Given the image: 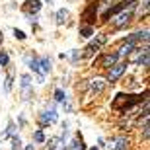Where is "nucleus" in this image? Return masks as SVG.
I'll return each instance as SVG.
<instances>
[{"label":"nucleus","instance_id":"nucleus-8","mask_svg":"<svg viewBox=\"0 0 150 150\" xmlns=\"http://www.w3.org/2000/svg\"><path fill=\"white\" fill-rule=\"evenodd\" d=\"M57 121V113L53 111V109H49V111H45L43 115H41V125H47V123H55Z\"/></svg>","mask_w":150,"mask_h":150},{"label":"nucleus","instance_id":"nucleus-17","mask_svg":"<svg viewBox=\"0 0 150 150\" xmlns=\"http://www.w3.org/2000/svg\"><path fill=\"white\" fill-rule=\"evenodd\" d=\"M33 140H35V142H43V140H45L43 131H35V133H33Z\"/></svg>","mask_w":150,"mask_h":150},{"label":"nucleus","instance_id":"nucleus-10","mask_svg":"<svg viewBox=\"0 0 150 150\" xmlns=\"http://www.w3.org/2000/svg\"><path fill=\"white\" fill-rule=\"evenodd\" d=\"M129 20H131V12H123V14H119V18L115 20V25L117 28H121V25H125V23H129Z\"/></svg>","mask_w":150,"mask_h":150},{"label":"nucleus","instance_id":"nucleus-27","mask_svg":"<svg viewBox=\"0 0 150 150\" xmlns=\"http://www.w3.org/2000/svg\"><path fill=\"white\" fill-rule=\"evenodd\" d=\"M0 41H2V33H0Z\"/></svg>","mask_w":150,"mask_h":150},{"label":"nucleus","instance_id":"nucleus-20","mask_svg":"<svg viewBox=\"0 0 150 150\" xmlns=\"http://www.w3.org/2000/svg\"><path fill=\"white\" fill-rule=\"evenodd\" d=\"M55 100H57V101H64V92H62L61 88L55 90Z\"/></svg>","mask_w":150,"mask_h":150},{"label":"nucleus","instance_id":"nucleus-16","mask_svg":"<svg viewBox=\"0 0 150 150\" xmlns=\"http://www.w3.org/2000/svg\"><path fill=\"white\" fill-rule=\"evenodd\" d=\"M92 33H94V29L90 28V25H86V28H82V29H80V35H82V37H90Z\"/></svg>","mask_w":150,"mask_h":150},{"label":"nucleus","instance_id":"nucleus-22","mask_svg":"<svg viewBox=\"0 0 150 150\" xmlns=\"http://www.w3.org/2000/svg\"><path fill=\"white\" fill-rule=\"evenodd\" d=\"M4 88H6V92H10V90H12V70H10V74H8V78H6Z\"/></svg>","mask_w":150,"mask_h":150},{"label":"nucleus","instance_id":"nucleus-12","mask_svg":"<svg viewBox=\"0 0 150 150\" xmlns=\"http://www.w3.org/2000/svg\"><path fill=\"white\" fill-rule=\"evenodd\" d=\"M39 70H43V72H49L51 70V61L47 57H43V59L39 61Z\"/></svg>","mask_w":150,"mask_h":150},{"label":"nucleus","instance_id":"nucleus-9","mask_svg":"<svg viewBox=\"0 0 150 150\" xmlns=\"http://www.w3.org/2000/svg\"><path fill=\"white\" fill-rule=\"evenodd\" d=\"M127 146H129V139L127 137H119V139L113 140V148L115 150H127Z\"/></svg>","mask_w":150,"mask_h":150},{"label":"nucleus","instance_id":"nucleus-4","mask_svg":"<svg viewBox=\"0 0 150 150\" xmlns=\"http://www.w3.org/2000/svg\"><path fill=\"white\" fill-rule=\"evenodd\" d=\"M39 8H41V0H28L23 4V12H28V14H37Z\"/></svg>","mask_w":150,"mask_h":150},{"label":"nucleus","instance_id":"nucleus-3","mask_svg":"<svg viewBox=\"0 0 150 150\" xmlns=\"http://www.w3.org/2000/svg\"><path fill=\"white\" fill-rule=\"evenodd\" d=\"M101 43H105V37H103V35H101L98 41H92V43L86 47V53H84V57H92L94 53H98V51H100V45H101Z\"/></svg>","mask_w":150,"mask_h":150},{"label":"nucleus","instance_id":"nucleus-5","mask_svg":"<svg viewBox=\"0 0 150 150\" xmlns=\"http://www.w3.org/2000/svg\"><path fill=\"white\" fill-rule=\"evenodd\" d=\"M96 8H98V4H96V2H92V4L88 6V10L82 14V18H84L88 23H92V22L96 20Z\"/></svg>","mask_w":150,"mask_h":150},{"label":"nucleus","instance_id":"nucleus-2","mask_svg":"<svg viewBox=\"0 0 150 150\" xmlns=\"http://www.w3.org/2000/svg\"><path fill=\"white\" fill-rule=\"evenodd\" d=\"M125 70H127V64H113L111 70H109L107 80H109V82H117V80L123 76V72H125Z\"/></svg>","mask_w":150,"mask_h":150},{"label":"nucleus","instance_id":"nucleus-23","mask_svg":"<svg viewBox=\"0 0 150 150\" xmlns=\"http://www.w3.org/2000/svg\"><path fill=\"white\" fill-rule=\"evenodd\" d=\"M0 64H2V67L8 64V53H0Z\"/></svg>","mask_w":150,"mask_h":150},{"label":"nucleus","instance_id":"nucleus-6","mask_svg":"<svg viewBox=\"0 0 150 150\" xmlns=\"http://www.w3.org/2000/svg\"><path fill=\"white\" fill-rule=\"evenodd\" d=\"M105 80H101V78H96V80H92L90 82V90L92 92H96V94H100V92H103L105 90Z\"/></svg>","mask_w":150,"mask_h":150},{"label":"nucleus","instance_id":"nucleus-14","mask_svg":"<svg viewBox=\"0 0 150 150\" xmlns=\"http://www.w3.org/2000/svg\"><path fill=\"white\" fill-rule=\"evenodd\" d=\"M72 150H86V146H84V142H82L80 137H76V139L72 140Z\"/></svg>","mask_w":150,"mask_h":150},{"label":"nucleus","instance_id":"nucleus-24","mask_svg":"<svg viewBox=\"0 0 150 150\" xmlns=\"http://www.w3.org/2000/svg\"><path fill=\"white\" fill-rule=\"evenodd\" d=\"M14 35H16L18 39H25V33H23L22 29H14Z\"/></svg>","mask_w":150,"mask_h":150},{"label":"nucleus","instance_id":"nucleus-11","mask_svg":"<svg viewBox=\"0 0 150 150\" xmlns=\"http://www.w3.org/2000/svg\"><path fill=\"white\" fill-rule=\"evenodd\" d=\"M133 49H134V43H133V41H127V43L119 49V53H117V55H127V53H131Z\"/></svg>","mask_w":150,"mask_h":150},{"label":"nucleus","instance_id":"nucleus-1","mask_svg":"<svg viewBox=\"0 0 150 150\" xmlns=\"http://www.w3.org/2000/svg\"><path fill=\"white\" fill-rule=\"evenodd\" d=\"M142 100V96H129V94H119L113 100L111 107L113 109H119V111H127V109H131V107L134 105V103H139V101Z\"/></svg>","mask_w":150,"mask_h":150},{"label":"nucleus","instance_id":"nucleus-7","mask_svg":"<svg viewBox=\"0 0 150 150\" xmlns=\"http://www.w3.org/2000/svg\"><path fill=\"white\" fill-rule=\"evenodd\" d=\"M117 59H119V55H117V53H111V55H105L103 59H101V67H105V68L113 67V64L117 62Z\"/></svg>","mask_w":150,"mask_h":150},{"label":"nucleus","instance_id":"nucleus-19","mask_svg":"<svg viewBox=\"0 0 150 150\" xmlns=\"http://www.w3.org/2000/svg\"><path fill=\"white\" fill-rule=\"evenodd\" d=\"M14 134H16V125L10 123V125H8V131L4 133V137H14Z\"/></svg>","mask_w":150,"mask_h":150},{"label":"nucleus","instance_id":"nucleus-26","mask_svg":"<svg viewBox=\"0 0 150 150\" xmlns=\"http://www.w3.org/2000/svg\"><path fill=\"white\" fill-rule=\"evenodd\" d=\"M90 150H98V148H96V146H94V148H90Z\"/></svg>","mask_w":150,"mask_h":150},{"label":"nucleus","instance_id":"nucleus-25","mask_svg":"<svg viewBox=\"0 0 150 150\" xmlns=\"http://www.w3.org/2000/svg\"><path fill=\"white\" fill-rule=\"evenodd\" d=\"M12 150H22V142H20V139H14V146H12Z\"/></svg>","mask_w":150,"mask_h":150},{"label":"nucleus","instance_id":"nucleus-15","mask_svg":"<svg viewBox=\"0 0 150 150\" xmlns=\"http://www.w3.org/2000/svg\"><path fill=\"white\" fill-rule=\"evenodd\" d=\"M61 148V139H51L49 140V150H59Z\"/></svg>","mask_w":150,"mask_h":150},{"label":"nucleus","instance_id":"nucleus-13","mask_svg":"<svg viewBox=\"0 0 150 150\" xmlns=\"http://www.w3.org/2000/svg\"><path fill=\"white\" fill-rule=\"evenodd\" d=\"M68 18V12L67 10H59L57 12V23H64Z\"/></svg>","mask_w":150,"mask_h":150},{"label":"nucleus","instance_id":"nucleus-21","mask_svg":"<svg viewBox=\"0 0 150 150\" xmlns=\"http://www.w3.org/2000/svg\"><path fill=\"white\" fill-rule=\"evenodd\" d=\"M29 84H31V78H29L28 74H23L22 76V88H28Z\"/></svg>","mask_w":150,"mask_h":150},{"label":"nucleus","instance_id":"nucleus-18","mask_svg":"<svg viewBox=\"0 0 150 150\" xmlns=\"http://www.w3.org/2000/svg\"><path fill=\"white\" fill-rule=\"evenodd\" d=\"M28 62H29V68H33L35 72H39V61H35V59H29V57H28Z\"/></svg>","mask_w":150,"mask_h":150}]
</instances>
